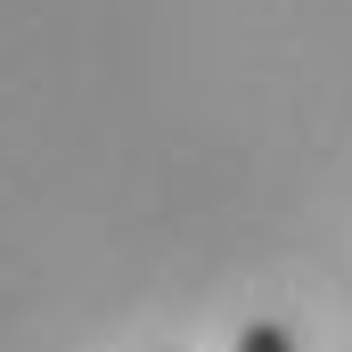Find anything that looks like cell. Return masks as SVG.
Here are the masks:
<instances>
[{"label":"cell","instance_id":"1","mask_svg":"<svg viewBox=\"0 0 352 352\" xmlns=\"http://www.w3.org/2000/svg\"><path fill=\"white\" fill-rule=\"evenodd\" d=\"M238 352H295V336H287L278 320H254V328L238 336Z\"/></svg>","mask_w":352,"mask_h":352}]
</instances>
